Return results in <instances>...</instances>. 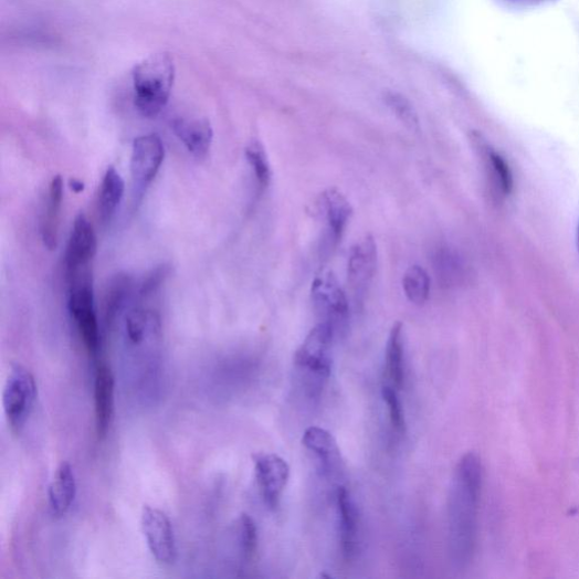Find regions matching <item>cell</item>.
<instances>
[{
    "instance_id": "27",
    "label": "cell",
    "mask_w": 579,
    "mask_h": 579,
    "mask_svg": "<svg viewBox=\"0 0 579 579\" xmlns=\"http://www.w3.org/2000/svg\"><path fill=\"white\" fill-rule=\"evenodd\" d=\"M246 158L261 189L269 187L272 178L267 155L260 141H252L246 148Z\"/></svg>"
},
{
    "instance_id": "19",
    "label": "cell",
    "mask_w": 579,
    "mask_h": 579,
    "mask_svg": "<svg viewBox=\"0 0 579 579\" xmlns=\"http://www.w3.org/2000/svg\"><path fill=\"white\" fill-rule=\"evenodd\" d=\"M480 145L496 196L498 199H507L512 196L514 189L513 172L508 162L499 152L491 148L488 144L481 143Z\"/></svg>"
},
{
    "instance_id": "6",
    "label": "cell",
    "mask_w": 579,
    "mask_h": 579,
    "mask_svg": "<svg viewBox=\"0 0 579 579\" xmlns=\"http://www.w3.org/2000/svg\"><path fill=\"white\" fill-rule=\"evenodd\" d=\"M36 399L33 375L22 366H15L4 386L3 407L13 431L20 432L30 417Z\"/></svg>"
},
{
    "instance_id": "30",
    "label": "cell",
    "mask_w": 579,
    "mask_h": 579,
    "mask_svg": "<svg viewBox=\"0 0 579 579\" xmlns=\"http://www.w3.org/2000/svg\"><path fill=\"white\" fill-rule=\"evenodd\" d=\"M70 186L72 188L73 191L77 192H82L84 189H85V186L82 181L77 180V179H71L70 180Z\"/></svg>"
},
{
    "instance_id": "18",
    "label": "cell",
    "mask_w": 579,
    "mask_h": 579,
    "mask_svg": "<svg viewBox=\"0 0 579 579\" xmlns=\"http://www.w3.org/2000/svg\"><path fill=\"white\" fill-rule=\"evenodd\" d=\"M77 492L76 477L72 465L63 462L56 470L48 498L54 515L64 516L72 507Z\"/></svg>"
},
{
    "instance_id": "32",
    "label": "cell",
    "mask_w": 579,
    "mask_h": 579,
    "mask_svg": "<svg viewBox=\"0 0 579 579\" xmlns=\"http://www.w3.org/2000/svg\"><path fill=\"white\" fill-rule=\"evenodd\" d=\"M576 243H577V251L579 255V220H578V225H577Z\"/></svg>"
},
{
    "instance_id": "20",
    "label": "cell",
    "mask_w": 579,
    "mask_h": 579,
    "mask_svg": "<svg viewBox=\"0 0 579 579\" xmlns=\"http://www.w3.org/2000/svg\"><path fill=\"white\" fill-rule=\"evenodd\" d=\"M124 192V179L114 167H109L103 179L98 203L99 218L104 225H108L114 219Z\"/></svg>"
},
{
    "instance_id": "12",
    "label": "cell",
    "mask_w": 579,
    "mask_h": 579,
    "mask_svg": "<svg viewBox=\"0 0 579 579\" xmlns=\"http://www.w3.org/2000/svg\"><path fill=\"white\" fill-rule=\"evenodd\" d=\"M377 267V245L372 236L367 235L352 248L348 263L349 283L358 295L364 294L375 275Z\"/></svg>"
},
{
    "instance_id": "14",
    "label": "cell",
    "mask_w": 579,
    "mask_h": 579,
    "mask_svg": "<svg viewBox=\"0 0 579 579\" xmlns=\"http://www.w3.org/2000/svg\"><path fill=\"white\" fill-rule=\"evenodd\" d=\"M336 510L339 516L340 544L344 557L351 560L358 547L359 525L358 513L348 489L339 486L335 493Z\"/></svg>"
},
{
    "instance_id": "4",
    "label": "cell",
    "mask_w": 579,
    "mask_h": 579,
    "mask_svg": "<svg viewBox=\"0 0 579 579\" xmlns=\"http://www.w3.org/2000/svg\"><path fill=\"white\" fill-rule=\"evenodd\" d=\"M69 284V310L74 319L83 344L92 356L101 349V328L94 307V290L88 269L80 272Z\"/></svg>"
},
{
    "instance_id": "29",
    "label": "cell",
    "mask_w": 579,
    "mask_h": 579,
    "mask_svg": "<svg viewBox=\"0 0 579 579\" xmlns=\"http://www.w3.org/2000/svg\"><path fill=\"white\" fill-rule=\"evenodd\" d=\"M169 275V269L167 266H160L155 270L147 280H145L139 290L138 298L139 299H150L155 296L161 285L165 283L167 276Z\"/></svg>"
},
{
    "instance_id": "28",
    "label": "cell",
    "mask_w": 579,
    "mask_h": 579,
    "mask_svg": "<svg viewBox=\"0 0 579 579\" xmlns=\"http://www.w3.org/2000/svg\"><path fill=\"white\" fill-rule=\"evenodd\" d=\"M381 396L386 407H388L392 427L397 432L404 433L407 423L397 389L393 385H383Z\"/></svg>"
},
{
    "instance_id": "10",
    "label": "cell",
    "mask_w": 579,
    "mask_h": 579,
    "mask_svg": "<svg viewBox=\"0 0 579 579\" xmlns=\"http://www.w3.org/2000/svg\"><path fill=\"white\" fill-rule=\"evenodd\" d=\"M254 464L263 501L270 509H276L287 485L290 466L275 454H257L254 456Z\"/></svg>"
},
{
    "instance_id": "22",
    "label": "cell",
    "mask_w": 579,
    "mask_h": 579,
    "mask_svg": "<svg viewBox=\"0 0 579 579\" xmlns=\"http://www.w3.org/2000/svg\"><path fill=\"white\" fill-rule=\"evenodd\" d=\"M403 288L408 299L415 305H423L430 294V278L420 266H411L404 274Z\"/></svg>"
},
{
    "instance_id": "2",
    "label": "cell",
    "mask_w": 579,
    "mask_h": 579,
    "mask_svg": "<svg viewBox=\"0 0 579 579\" xmlns=\"http://www.w3.org/2000/svg\"><path fill=\"white\" fill-rule=\"evenodd\" d=\"M175 77V62L167 53L151 55L135 66V106L141 116L155 118L160 115L169 103Z\"/></svg>"
},
{
    "instance_id": "15",
    "label": "cell",
    "mask_w": 579,
    "mask_h": 579,
    "mask_svg": "<svg viewBox=\"0 0 579 579\" xmlns=\"http://www.w3.org/2000/svg\"><path fill=\"white\" fill-rule=\"evenodd\" d=\"M303 444L316 455L325 475H334L340 471L341 452L330 432L319 427H310L304 433Z\"/></svg>"
},
{
    "instance_id": "8",
    "label": "cell",
    "mask_w": 579,
    "mask_h": 579,
    "mask_svg": "<svg viewBox=\"0 0 579 579\" xmlns=\"http://www.w3.org/2000/svg\"><path fill=\"white\" fill-rule=\"evenodd\" d=\"M141 529L155 559L162 565H171L177 558L173 528L162 510L144 506L140 517Z\"/></svg>"
},
{
    "instance_id": "7",
    "label": "cell",
    "mask_w": 579,
    "mask_h": 579,
    "mask_svg": "<svg viewBox=\"0 0 579 579\" xmlns=\"http://www.w3.org/2000/svg\"><path fill=\"white\" fill-rule=\"evenodd\" d=\"M312 298L316 310L325 323L343 326L349 317V302L345 290L329 271L316 275L312 284Z\"/></svg>"
},
{
    "instance_id": "1",
    "label": "cell",
    "mask_w": 579,
    "mask_h": 579,
    "mask_svg": "<svg viewBox=\"0 0 579 579\" xmlns=\"http://www.w3.org/2000/svg\"><path fill=\"white\" fill-rule=\"evenodd\" d=\"M481 489V461L476 454L467 453L456 465L449 498L450 552L460 567L470 564L474 556Z\"/></svg>"
},
{
    "instance_id": "11",
    "label": "cell",
    "mask_w": 579,
    "mask_h": 579,
    "mask_svg": "<svg viewBox=\"0 0 579 579\" xmlns=\"http://www.w3.org/2000/svg\"><path fill=\"white\" fill-rule=\"evenodd\" d=\"M115 408V378L107 365H101L94 379L95 429L101 440L106 438Z\"/></svg>"
},
{
    "instance_id": "21",
    "label": "cell",
    "mask_w": 579,
    "mask_h": 579,
    "mask_svg": "<svg viewBox=\"0 0 579 579\" xmlns=\"http://www.w3.org/2000/svg\"><path fill=\"white\" fill-rule=\"evenodd\" d=\"M386 373L391 385L401 390L404 382V331L403 324L396 323L386 348Z\"/></svg>"
},
{
    "instance_id": "5",
    "label": "cell",
    "mask_w": 579,
    "mask_h": 579,
    "mask_svg": "<svg viewBox=\"0 0 579 579\" xmlns=\"http://www.w3.org/2000/svg\"><path fill=\"white\" fill-rule=\"evenodd\" d=\"M165 160L162 139L157 134L135 138L130 158V173L135 204L143 199L144 191L156 179Z\"/></svg>"
},
{
    "instance_id": "23",
    "label": "cell",
    "mask_w": 579,
    "mask_h": 579,
    "mask_svg": "<svg viewBox=\"0 0 579 579\" xmlns=\"http://www.w3.org/2000/svg\"><path fill=\"white\" fill-rule=\"evenodd\" d=\"M131 288V278L128 275L119 274L110 283L106 295V320L110 325L118 312L128 298Z\"/></svg>"
},
{
    "instance_id": "31",
    "label": "cell",
    "mask_w": 579,
    "mask_h": 579,
    "mask_svg": "<svg viewBox=\"0 0 579 579\" xmlns=\"http://www.w3.org/2000/svg\"><path fill=\"white\" fill-rule=\"evenodd\" d=\"M509 2L523 3V4H527V3L535 4L537 2H545V0H509Z\"/></svg>"
},
{
    "instance_id": "13",
    "label": "cell",
    "mask_w": 579,
    "mask_h": 579,
    "mask_svg": "<svg viewBox=\"0 0 579 579\" xmlns=\"http://www.w3.org/2000/svg\"><path fill=\"white\" fill-rule=\"evenodd\" d=\"M171 128L189 154L197 159L207 158L213 141V128L208 119L179 117L172 120Z\"/></svg>"
},
{
    "instance_id": "3",
    "label": "cell",
    "mask_w": 579,
    "mask_h": 579,
    "mask_svg": "<svg viewBox=\"0 0 579 579\" xmlns=\"http://www.w3.org/2000/svg\"><path fill=\"white\" fill-rule=\"evenodd\" d=\"M336 329L320 322L307 335L295 355V366L299 372L306 393L316 399L324 390L331 370V347Z\"/></svg>"
},
{
    "instance_id": "16",
    "label": "cell",
    "mask_w": 579,
    "mask_h": 579,
    "mask_svg": "<svg viewBox=\"0 0 579 579\" xmlns=\"http://www.w3.org/2000/svg\"><path fill=\"white\" fill-rule=\"evenodd\" d=\"M319 207L330 239L334 243H337L351 220L352 207L343 192L335 188H329L323 192Z\"/></svg>"
},
{
    "instance_id": "25",
    "label": "cell",
    "mask_w": 579,
    "mask_h": 579,
    "mask_svg": "<svg viewBox=\"0 0 579 579\" xmlns=\"http://www.w3.org/2000/svg\"><path fill=\"white\" fill-rule=\"evenodd\" d=\"M383 102L410 130L420 129L418 114L404 95L389 91L383 94Z\"/></svg>"
},
{
    "instance_id": "26",
    "label": "cell",
    "mask_w": 579,
    "mask_h": 579,
    "mask_svg": "<svg viewBox=\"0 0 579 579\" xmlns=\"http://www.w3.org/2000/svg\"><path fill=\"white\" fill-rule=\"evenodd\" d=\"M238 539L241 556L245 561H251L257 550V527L248 514L241 515L238 519Z\"/></svg>"
},
{
    "instance_id": "17",
    "label": "cell",
    "mask_w": 579,
    "mask_h": 579,
    "mask_svg": "<svg viewBox=\"0 0 579 579\" xmlns=\"http://www.w3.org/2000/svg\"><path fill=\"white\" fill-rule=\"evenodd\" d=\"M64 200L62 176L53 178L48 192L46 208L41 221V238L46 250L55 251L59 246L61 212Z\"/></svg>"
},
{
    "instance_id": "9",
    "label": "cell",
    "mask_w": 579,
    "mask_h": 579,
    "mask_svg": "<svg viewBox=\"0 0 579 579\" xmlns=\"http://www.w3.org/2000/svg\"><path fill=\"white\" fill-rule=\"evenodd\" d=\"M96 250H98V241L93 225L83 213H80L74 221L65 253L66 281L88 269Z\"/></svg>"
},
{
    "instance_id": "24",
    "label": "cell",
    "mask_w": 579,
    "mask_h": 579,
    "mask_svg": "<svg viewBox=\"0 0 579 579\" xmlns=\"http://www.w3.org/2000/svg\"><path fill=\"white\" fill-rule=\"evenodd\" d=\"M159 323V318L141 307L133 308L126 316V333L131 344L138 345L145 339L149 326Z\"/></svg>"
}]
</instances>
